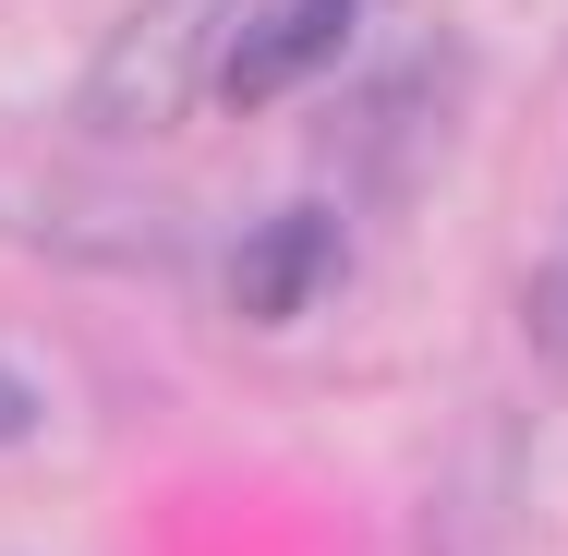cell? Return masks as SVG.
<instances>
[{
  "label": "cell",
  "mask_w": 568,
  "mask_h": 556,
  "mask_svg": "<svg viewBox=\"0 0 568 556\" xmlns=\"http://www.w3.org/2000/svg\"><path fill=\"white\" fill-rule=\"evenodd\" d=\"M0 436H24V387L12 375H0Z\"/></svg>",
  "instance_id": "4"
},
{
  "label": "cell",
  "mask_w": 568,
  "mask_h": 556,
  "mask_svg": "<svg viewBox=\"0 0 568 556\" xmlns=\"http://www.w3.org/2000/svg\"><path fill=\"white\" fill-rule=\"evenodd\" d=\"M339 266H351V230L339 206H278V219H254L242 242H230V315L242 327H291V315H315L327 291H339Z\"/></svg>",
  "instance_id": "2"
},
{
  "label": "cell",
  "mask_w": 568,
  "mask_h": 556,
  "mask_svg": "<svg viewBox=\"0 0 568 556\" xmlns=\"http://www.w3.org/2000/svg\"><path fill=\"white\" fill-rule=\"evenodd\" d=\"M219 24H230V0H133L85 61V121L98 133H170L194 110V73H206Z\"/></svg>",
  "instance_id": "1"
},
{
  "label": "cell",
  "mask_w": 568,
  "mask_h": 556,
  "mask_svg": "<svg viewBox=\"0 0 568 556\" xmlns=\"http://www.w3.org/2000/svg\"><path fill=\"white\" fill-rule=\"evenodd\" d=\"M351 49V0H266L242 37H230L219 61V98L230 110H266V98H291V85H315L327 61Z\"/></svg>",
  "instance_id": "3"
}]
</instances>
